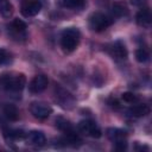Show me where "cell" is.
<instances>
[{
	"label": "cell",
	"instance_id": "cell-4",
	"mask_svg": "<svg viewBox=\"0 0 152 152\" xmlns=\"http://www.w3.org/2000/svg\"><path fill=\"white\" fill-rule=\"evenodd\" d=\"M8 27V33L11 34V37L15 40H25L26 37H27V33H26V24L20 20V19H14L11 21V24L7 26Z\"/></svg>",
	"mask_w": 152,
	"mask_h": 152
},
{
	"label": "cell",
	"instance_id": "cell-16",
	"mask_svg": "<svg viewBox=\"0 0 152 152\" xmlns=\"http://www.w3.org/2000/svg\"><path fill=\"white\" fill-rule=\"evenodd\" d=\"M56 126H57V128H58L59 131H62L64 134L74 132V127H72L71 122H70L69 120L62 118V116H59V118L56 119Z\"/></svg>",
	"mask_w": 152,
	"mask_h": 152
},
{
	"label": "cell",
	"instance_id": "cell-1",
	"mask_svg": "<svg viewBox=\"0 0 152 152\" xmlns=\"http://www.w3.org/2000/svg\"><path fill=\"white\" fill-rule=\"evenodd\" d=\"M80 31L76 27L65 28L61 36V48L63 49V51L66 53L72 52L80 43Z\"/></svg>",
	"mask_w": 152,
	"mask_h": 152
},
{
	"label": "cell",
	"instance_id": "cell-19",
	"mask_svg": "<svg viewBox=\"0 0 152 152\" xmlns=\"http://www.w3.org/2000/svg\"><path fill=\"white\" fill-rule=\"evenodd\" d=\"M148 57H150V55H148V52L145 50V49H138L137 51H135V59L139 62V63H145V62H147L148 61Z\"/></svg>",
	"mask_w": 152,
	"mask_h": 152
},
{
	"label": "cell",
	"instance_id": "cell-6",
	"mask_svg": "<svg viewBox=\"0 0 152 152\" xmlns=\"http://www.w3.org/2000/svg\"><path fill=\"white\" fill-rule=\"evenodd\" d=\"M30 112L34 118L44 120L50 116V114L52 113V108L45 102H32L30 106Z\"/></svg>",
	"mask_w": 152,
	"mask_h": 152
},
{
	"label": "cell",
	"instance_id": "cell-8",
	"mask_svg": "<svg viewBox=\"0 0 152 152\" xmlns=\"http://www.w3.org/2000/svg\"><path fill=\"white\" fill-rule=\"evenodd\" d=\"M56 93V101L63 107V108H71L75 103L74 97L71 96L70 93H68L65 89H63L62 87L57 86L55 89Z\"/></svg>",
	"mask_w": 152,
	"mask_h": 152
},
{
	"label": "cell",
	"instance_id": "cell-2",
	"mask_svg": "<svg viewBox=\"0 0 152 152\" xmlns=\"http://www.w3.org/2000/svg\"><path fill=\"white\" fill-rule=\"evenodd\" d=\"M112 24H113V19L109 15L101 12H94L93 14H90L88 19V25L90 30L95 32H101L107 27H109Z\"/></svg>",
	"mask_w": 152,
	"mask_h": 152
},
{
	"label": "cell",
	"instance_id": "cell-15",
	"mask_svg": "<svg viewBox=\"0 0 152 152\" xmlns=\"http://www.w3.org/2000/svg\"><path fill=\"white\" fill-rule=\"evenodd\" d=\"M4 114L10 121H15L19 118L18 108L12 103H7V104L4 106Z\"/></svg>",
	"mask_w": 152,
	"mask_h": 152
},
{
	"label": "cell",
	"instance_id": "cell-13",
	"mask_svg": "<svg viewBox=\"0 0 152 152\" xmlns=\"http://www.w3.org/2000/svg\"><path fill=\"white\" fill-rule=\"evenodd\" d=\"M128 114L135 118H141V116H146L150 113V107L147 104L140 103V104H134L131 108H128Z\"/></svg>",
	"mask_w": 152,
	"mask_h": 152
},
{
	"label": "cell",
	"instance_id": "cell-3",
	"mask_svg": "<svg viewBox=\"0 0 152 152\" xmlns=\"http://www.w3.org/2000/svg\"><path fill=\"white\" fill-rule=\"evenodd\" d=\"M1 83L4 86V88L7 91H20L25 83H26V78L23 74H18V75H4V77L1 78Z\"/></svg>",
	"mask_w": 152,
	"mask_h": 152
},
{
	"label": "cell",
	"instance_id": "cell-22",
	"mask_svg": "<svg viewBox=\"0 0 152 152\" xmlns=\"http://www.w3.org/2000/svg\"><path fill=\"white\" fill-rule=\"evenodd\" d=\"M11 62V55L4 50V49H0V64H7Z\"/></svg>",
	"mask_w": 152,
	"mask_h": 152
},
{
	"label": "cell",
	"instance_id": "cell-9",
	"mask_svg": "<svg viewBox=\"0 0 152 152\" xmlns=\"http://www.w3.org/2000/svg\"><path fill=\"white\" fill-rule=\"evenodd\" d=\"M48 84H49V80L45 75H37L30 82L28 90L32 94H38V93H42L43 90H45Z\"/></svg>",
	"mask_w": 152,
	"mask_h": 152
},
{
	"label": "cell",
	"instance_id": "cell-14",
	"mask_svg": "<svg viewBox=\"0 0 152 152\" xmlns=\"http://www.w3.org/2000/svg\"><path fill=\"white\" fill-rule=\"evenodd\" d=\"M107 137L113 141V142H119V141H126V132L119 128H108L107 129Z\"/></svg>",
	"mask_w": 152,
	"mask_h": 152
},
{
	"label": "cell",
	"instance_id": "cell-10",
	"mask_svg": "<svg viewBox=\"0 0 152 152\" xmlns=\"http://www.w3.org/2000/svg\"><path fill=\"white\" fill-rule=\"evenodd\" d=\"M108 51H109L110 56H112L113 58H116V59H126V58H127V55H128L127 49H126V45H125L121 40L114 42V43L109 46Z\"/></svg>",
	"mask_w": 152,
	"mask_h": 152
},
{
	"label": "cell",
	"instance_id": "cell-18",
	"mask_svg": "<svg viewBox=\"0 0 152 152\" xmlns=\"http://www.w3.org/2000/svg\"><path fill=\"white\" fill-rule=\"evenodd\" d=\"M58 4L65 8H82L86 4V0H58Z\"/></svg>",
	"mask_w": 152,
	"mask_h": 152
},
{
	"label": "cell",
	"instance_id": "cell-21",
	"mask_svg": "<svg viewBox=\"0 0 152 152\" xmlns=\"http://www.w3.org/2000/svg\"><path fill=\"white\" fill-rule=\"evenodd\" d=\"M121 99H122L125 102H127V103H134V102L138 101V96H137L135 94H133V93H129V91L124 93V94L121 95Z\"/></svg>",
	"mask_w": 152,
	"mask_h": 152
},
{
	"label": "cell",
	"instance_id": "cell-17",
	"mask_svg": "<svg viewBox=\"0 0 152 152\" xmlns=\"http://www.w3.org/2000/svg\"><path fill=\"white\" fill-rule=\"evenodd\" d=\"M13 14V6L10 0H0V15L4 18H10Z\"/></svg>",
	"mask_w": 152,
	"mask_h": 152
},
{
	"label": "cell",
	"instance_id": "cell-5",
	"mask_svg": "<svg viewBox=\"0 0 152 152\" xmlns=\"http://www.w3.org/2000/svg\"><path fill=\"white\" fill-rule=\"evenodd\" d=\"M78 132H81L84 135L91 137V138H100L101 137V129L93 120H82L77 125Z\"/></svg>",
	"mask_w": 152,
	"mask_h": 152
},
{
	"label": "cell",
	"instance_id": "cell-11",
	"mask_svg": "<svg viewBox=\"0 0 152 152\" xmlns=\"http://www.w3.org/2000/svg\"><path fill=\"white\" fill-rule=\"evenodd\" d=\"M137 24L144 28H148L151 26L152 23V15L148 8H141L138 13H137Z\"/></svg>",
	"mask_w": 152,
	"mask_h": 152
},
{
	"label": "cell",
	"instance_id": "cell-7",
	"mask_svg": "<svg viewBox=\"0 0 152 152\" xmlns=\"http://www.w3.org/2000/svg\"><path fill=\"white\" fill-rule=\"evenodd\" d=\"M42 10V4L38 0H24L20 6V12L24 17L30 18L37 15Z\"/></svg>",
	"mask_w": 152,
	"mask_h": 152
},
{
	"label": "cell",
	"instance_id": "cell-20",
	"mask_svg": "<svg viewBox=\"0 0 152 152\" xmlns=\"http://www.w3.org/2000/svg\"><path fill=\"white\" fill-rule=\"evenodd\" d=\"M113 13L116 15V17H122V15H125L126 13H127V10H126V7L124 6V5H121V4H114L113 5Z\"/></svg>",
	"mask_w": 152,
	"mask_h": 152
},
{
	"label": "cell",
	"instance_id": "cell-12",
	"mask_svg": "<svg viewBox=\"0 0 152 152\" xmlns=\"http://www.w3.org/2000/svg\"><path fill=\"white\" fill-rule=\"evenodd\" d=\"M26 140L30 145L33 146H43L46 142V138L43 132L40 131H31L26 135Z\"/></svg>",
	"mask_w": 152,
	"mask_h": 152
}]
</instances>
